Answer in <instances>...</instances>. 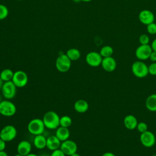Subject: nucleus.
<instances>
[{
  "label": "nucleus",
  "mask_w": 156,
  "mask_h": 156,
  "mask_svg": "<svg viewBox=\"0 0 156 156\" xmlns=\"http://www.w3.org/2000/svg\"><path fill=\"white\" fill-rule=\"evenodd\" d=\"M152 156H156V154H155V155H152Z\"/></svg>",
  "instance_id": "obj_46"
},
{
  "label": "nucleus",
  "mask_w": 156,
  "mask_h": 156,
  "mask_svg": "<svg viewBox=\"0 0 156 156\" xmlns=\"http://www.w3.org/2000/svg\"><path fill=\"white\" fill-rule=\"evenodd\" d=\"M71 66V60L66 54H62L58 56L55 61V67L61 73H66L69 70Z\"/></svg>",
  "instance_id": "obj_5"
},
{
  "label": "nucleus",
  "mask_w": 156,
  "mask_h": 156,
  "mask_svg": "<svg viewBox=\"0 0 156 156\" xmlns=\"http://www.w3.org/2000/svg\"><path fill=\"white\" fill-rule=\"evenodd\" d=\"M26 156H38V155H37V154H34V153H30V154H27V155H26Z\"/></svg>",
  "instance_id": "obj_39"
},
{
  "label": "nucleus",
  "mask_w": 156,
  "mask_h": 156,
  "mask_svg": "<svg viewBox=\"0 0 156 156\" xmlns=\"http://www.w3.org/2000/svg\"><path fill=\"white\" fill-rule=\"evenodd\" d=\"M14 156H23V155H21V154H15Z\"/></svg>",
  "instance_id": "obj_43"
},
{
  "label": "nucleus",
  "mask_w": 156,
  "mask_h": 156,
  "mask_svg": "<svg viewBox=\"0 0 156 156\" xmlns=\"http://www.w3.org/2000/svg\"><path fill=\"white\" fill-rule=\"evenodd\" d=\"M70 156H80V155L79 154H78L77 152H76V153H74L72 155H71Z\"/></svg>",
  "instance_id": "obj_40"
},
{
  "label": "nucleus",
  "mask_w": 156,
  "mask_h": 156,
  "mask_svg": "<svg viewBox=\"0 0 156 156\" xmlns=\"http://www.w3.org/2000/svg\"><path fill=\"white\" fill-rule=\"evenodd\" d=\"M136 129L141 133H143V132L147 130V125L144 122H138V124H137V126H136Z\"/></svg>",
  "instance_id": "obj_29"
},
{
  "label": "nucleus",
  "mask_w": 156,
  "mask_h": 156,
  "mask_svg": "<svg viewBox=\"0 0 156 156\" xmlns=\"http://www.w3.org/2000/svg\"><path fill=\"white\" fill-rule=\"evenodd\" d=\"M46 139L47 138L43 134L35 135L33 140V144L37 149H43L46 147Z\"/></svg>",
  "instance_id": "obj_20"
},
{
  "label": "nucleus",
  "mask_w": 156,
  "mask_h": 156,
  "mask_svg": "<svg viewBox=\"0 0 156 156\" xmlns=\"http://www.w3.org/2000/svg\"><path fill=\"white\" fill-rule=\"evenodd\" d=\"M146 30L148 34L151 35L156 34V24L154 22L146 26Z\"/></svg>",
  "instance_id": "obj_28"
},
{
  "label": "nucleus",
  "mask_w": 156,
  "mask_h": 156,
  "mask_svg": "<svg viewBox=\"0 0 156 156\" xmlns=\"http://www.w3.org/2000/svg\"><path fill=\"white\" fill-rule=\"evenodd\" d=\"M60 149L66 155L70 156L73 154L77 152V145L76 142L68 139L61 143Z\"/></svg>",
  "instance_id": "obj_12"
},
{
  "label": "nucleus",
  "mask_w": 156,
  "mask_h": 156,
  "mask_svg": "<svg viewBox=\"0 0 156 156\" xmlns=\"http://www.w3.org/2000/svg\"><path fill=\"white\" fill-rule=\"evenodd\" d=\"M55 135L61 142H63L69 139L70 136V132L68 128L59 126L57 129H56Z\"/></svg>",
  "instance_id": "obj_18"
},
{
  "label": "nucleus",
  "mask_w": 156,
  "mask_h": 156,
  "mask_svg": "<svg viewBox=\"0 0 156 156\" xmlns=\"http://www.w3.org/2000/svg\"><path fill=\"white\" fill-rule=\"evenodd\" d=\"M138 20L143 24L147 26L154 22L155 16L151 10L144 9L140 12L138 14Z\"/></svg>",
  "instance_id": "obj_13"
},
{
  "label": "nucleus",
  "mask_w": 156,
  "mask_h": 156,
  "mask_svg": "<svg viewBox=\"0 0 156 156\" xmlns=\"http://www.w3.org/2000/svg\"><path fill=\"white\" fill-rule=\"evenodd\" d=\"M138 121L136 118L133 115H128L124 119V125L125 127L130 130H134L136 128Z\"/></svg>",
  "instance_id": "obj_17"
},
{
  "label": "nucleus",
  "mask_w": 156,
  "mask_h": 156,
  "mask_svg": "<svg viewBox=\"0 0 156 156\" xmlns=\"http://www.w3.org/2000/svg\"><path fill=\"white\" fill-rule=\"evenodd\" d=\"M3 83H4V82L2 80V79L0 78V90H1V88H2V87L3 85Z\"/></svg>",
  "instance_id": "obj_38"
},
{
  "label": "nucleus",
  "mask_w": 156,
  "mask_h": 156,
  "mask_svg": "<svg viewBox=\"0 0 156 156\" xmlns=\"http://www.w3.org/2000/svg\"><path fill=\"white\" fill-rule=\"evenodd\" d=\"M140 140L143 146L146 147H151L155 144L156 138L152 132L147 130V131L141 133Z\"/></svg>",
  "instance_id": "obj_11"
},
{
  "label": "nucleus",
  "mask_w": 156,
  "mask_h": 156,
  "mask_svg": "<svg viewBox=\"0 0 156 156\" xmlns=\"http://www.w3.org/2000/svg\"><path fill=\"white\" fill-rule=\"evenodd\" d=\"M101 65L104 71L111 73L115 70L117 63L115 59L112 56L103 58Z\"/></svg>",
  "instance_id": "obj_14"
},
{
  "label": "nucleus",
  "mask_w": 156,
  "mask_h": 156,
  "mask_svg": "<svg viewBox=\"0 0 156 156\" xmlns=\"http://www.w3.org/2000/svg\"><path fill=\"white\" fill-rule=\"evenodd\" d=\"M16 112V107L10 100H2L0 103V114L5 117H11Z\"/></svg>",
  "instance_id": "obj_4"
},
{
  "label": "nucleus",
  "mask_w": 156,
  "mask_h": 156,
  "mask_svg": "<svg viewBox=\"0 0 156 156\" xmlns=\"http://www.w3.org/2000/svg\"><path fill=\"white\" fill-rule=\"evenodd\" d=\"M40 156H51V154H49L48 153H46V152H44V153L41 154Z\"/></svg>",
  "instance_id": "obj_37"
},
{
  "label": "nucleus",
  "mask_w": 156,
  "mask_h": 156,
  "mask_svg": "<svg viewBox=\"0 0 156 156\" xmlns=\"http://www.w3.org/2000/svg\"><path fill=\"white\" fill-rule=\"evenodd\" d=\"M0 156H8V154L5 151H0Z\"/></svg>",
  "instance_id": "obj_36"
},
{
  "label": "nucleus",
  "mask_w": 156,
  "mask_h": 156,
  "mask_svg": "<svg viewBox=\"0 0 156 156\" xmlns=\"http://www.w3.org/2000/svg\"><path fill=\"white\" fill-rule=\"evenodd\" d=\"M148 72L152 76H156V62H152L148 66Z\"/></svg>",
  "instance_id": "obj_30"
},
{
  "label": "nucleus",
  "mask_w": 156,
  "mask_h": 156,
  "mask_svg": "<svg viewBox=\"0 0 156 156\" xmlns=\"http://www.w3.org/2000/svg\"><path fill=\"white\" fill-rule=\"evenodd\" d=\"M61 141L55 135H51L46 139V147L50 151H54L60 149Z\"/></svg>",
  "instance_id": "obj_16"
},
{
  "label": "nucleus",
  "mask_w": 156,
  "mask_h": 156,
  "mask_svg": "<svg viewBox=\"0 0 156 156\" xmlns=\"http://www.w3.org/2000/svg\"><path fill=\"white\" fill-rule=\"evenodd\" d=\"M66 55L71 61H76L80 58L81 56L80 52L79 49L76 48H70L66 53Z\"/></svg>",
  "instance_id": "obj_23"
},
{
  "label": "nucleus",
  "mask_w": 156,
  "mask_h": 156,
  "mask_svg": "<svg viewBox=\"0 0 156 156\" xmlns=\"http://www.w3.org/2000/svg\"><path fill=\"white\" fill-rule=\"evenodd\" d=\"M2 96L1 95V94H0V103L2 102Z\"/></svg>",
  "instance_id": "obj_44"
},
{
  "label": "nucleus",
  "mask_w": 156,
  "mask_h": 156,
  "mask_svg": "<svg viewBox=\"0 0 156 156\" xmlns=\"http://www.w3.org/2000/svg\"><path fill=\"white\" fill-rule=\"evenodd\" d=\"M102 57L99 52L96 51L89 52L85 56L87 63L91 67H98L101 65Z\"/></svg>",
  "instance_id": "obj_10"
},
{
  "label": "nucleus",
  "mask_w": 156,
  "mask_h": 156,
  "mask_svg": "<svg viewBox=\"0 0 156 156\" xmlns=\"http://www.w3.org/2000/svg\"><path fill=\"white\" fill-rule=\"evenodd\" d=\"M146 107L151 112H156V94L149 95L145 102Z\"/></svg>",
  "instance_id": "obj_21"
},
{
  "label": "nucleus",
  "mask_w": 156,
  "mask_h": 156,
  "mask_svg": "<svg viewBox=\"0 0 156 156\" xmlns=\"http://www.w3.org/2000/svg\"><path fill=\"white\" fill-rule=\"evenodd\" d=\"M45 128L43 119L40 118L32 119L27 124L28 132L34 136L43 134Z\"/></svg>",
  "instance_id": "obj_2"
},
{
  "label": "nucleus",
  "mask_w": 156,
  "mask_h": 156,
  "mask_svg": "<svg viewBox=\"0 0 156 156\" xmlns=\"http://www.w3.org/2000/svg\"><path fill=\"white\" fill-rule=\"evenodd\" d=\"M5 141H4L2 139L0 138V151H4L6 147V144Z\"/></svg>",
  "instance_id": "obj_33"
},
{
  "label": "nucleus",
  "mask_w": 156,
  "mask_h": 156,
  "mask_svg": "<svg viewBox=\"0 0 156 156\" xmlns=\"http://www.w3.org/2000/svg\"><path fill=\"white\" fill-rule=\"evenodd\" d=\"M81 1H83V2H90L92 0H80Z\"/></svg>",
  "instance_id": "obj_41"
},
{
  "label": "nucleus",
  "mask_w": 156,
  "mask_h": 156,
  "mask_svg": "<svg viewBox=\"0 0 156 156\" xmlns=\"http://www.w3.org/2000/svg\"><path fill=\"white\" fill-rule=\"evenodd\" d=\"M51 156H66V155L60 149H58L52 151Z\"/></svg>",
  "instance_id": "obj_31"
},
{
  "label": "nucleus",
  "mask_w": 156,
  "mask_h": 156,
  "mask_svg": "<svg viewBox=\"0 0 156 156\" xmlns=\"http://www.w3.org/2000/svg\"><path fill=\"white\" fill-rule=\"evenodd\" d=\"M16 1H23V0H16Z\"/></svg>",
  "instance_id": "obj_45"
},
{
  "label": "nucleus",
  "mask_w": 156,
  "mask_h": 156,
  "mask_svg": "<svg viewBox=\"0 0 156 156\" xmlns=\"http://www.w3.org/2000/svg\"><path fill=\"white\" fill-rule=\"evenodd\" d=\"M89 108L88 103L83 99H79L76 101L74 104V109L79 113L86 112Z\"/></svg>",
  "instance_id": "obj_19"
},
{
  "label": "nucleus",
  "mask_w": 156,
  "mask_h": 156,
  "mask_svg": "<svg viewBox=\"0 0 156 156\" xmlns=\"http://www.w3.org/2000/svg\"><path fill=\"white\" fill-rule=\"evenodd\" d=\"M16 150L18 154L26 156L31 152L32 145L29 141L27 140H22L18 143Z\"/></svg>",
  "instance_id": "obj_15"
},
{
  "label": "nucleus",
  "mask_w": 156,
  "mask_h": 156,
  "mask_svg": "<svg viewBox=\"0 0 156 156\" xmlns=\"http://www.w3.org/2000/svg\"><path fill=\"white\" fill-rule=\"evenodd\" d=\"M149 59L152 62H156V51H152L149 57Z\"/></svg>",
  "instance_id": "obj_32"
},
{
  "label": "nucleus",
  "mask_w": 156,
  "mask_h": 156,
  "mask_svg": "<svg viewBox=\"0 0 156 156\" xmlns=\"http://www.w3.org/2000/svg\"><path fill=\"white\" fill-rule=\"evenodd\" d=\"M60 116L54 111L47 112L43 117V121L46 128L54 130L60 126Z\"/></svg>",
  "instance_id": "obj_1"
},
{
  "label": "nucleus",
  "mask_w": 156,
  "mask_h": 156,
  "mask_svg": "<svg viewBox=\"0 0 156 156\" xmlns=\"http://www.w3.org/2000/svg\"><path fill=\"white\" fill-rule=\"evenodd\" d=\"M74 2H80L81 1L80 0H73Z\"/></svg>",
  "instance_id": "obj_42"
},
{
  "label": "nucleus",
  "mask_w": 156,
  "mask_h": 156,
  "mask_svg": "<svg viewBox=\"0 0 156 156\" xmlns=\"http://www.w3.org/2000/svg\"><path fill=\"white\" fill-rule=\"evenodd\" d=\"M72 124V119L69 116L64 115L60 118V126L68 128Z\"/></svg>",
  "instance_id": "obj_25"
},
{
  "label": "nucleus",
  "mask_w": 156,
  "mask_h": 156,
  "mask_svg": "<svg viewBox=\"0 0 156 156\" xmlns=\"http://www.w3.org/2000/svg\"><path fill=\"white\" fill-rule=\"evenodd\" d=\"M0 138H1V133H0Z\"/></svg>",
  "instance_id": "obj_47"
},
{
  "label": "nucleus",
  "mask_w": 156,
  "mask_h": 156,
  "mask_svg": "<svg viewBox=\"0 0 156 156\" xmlns=\"http://www.w3.org/2000/svg\"><path fill=\"white\" fill-rule=\"evenodd\" d=\"M12 81L17 88H23L28 83V76L24 71L18 70L14 72Z\"/></svg>",
  "instance_id": "obj_8"
},
{
  "label": "nucleus",
  "mask_w": 156,
  "mask_h": 156,
  "mask_svg": "<svg viewBox=\"0 0 156 156\" xmlns=\"http://www.w3.org/2000/svg\"><path fill=\"white\" fill-rule=\"evenodd\" d=\"M102 156H116V155L113 153H112V152H107L104 153Z\"/></svg>",
  "instance_id": "obj_35"
},
{
  "label": "nucleus",
  "mask_w": 156,
  "mask_h": 156,
  "mask_svg": "<svg viewBox=\"0 0 156 156\" xmlns=\"http://www.w3.org/2000/svg\"><path fill=\"white\" fill-rule=\"evenodd\" d=\"M131 68L133 74L138 78L146 77L149 74L148 66L141 60L133 62Z\"/></svg>",
  "instance_id": "obj_3"
},
{
  "label": "nucleus",
  "mask_w": 156,
  "mask_h": 156,
  "mask_svg": "<svg viewBox=\"0 0 156 156\" xmlns=\"http://www.w3.org/2000/svg\"><path fill=\"white\" fill-rule=\"evenodd\" d=\"M138 41L140 44H149L150 38L147 34H143L140 35L138 38Z\"/></svg>",
  "instance_id": "obj_27"
},
{
  "label": "nucleus",
  "mask_w": 156,
  "mask_h": 156,
  "mask_svg": "<svg viewBox=\"0 0 156 156\" xmlns=\"http://www.w3.org/2000/svg\"><path fill=\"white\" fill-rule=\"evenodd\" d=\"M9 15V9L6 5L0 4V20L5 19Z\"/></svg>",
  "instance_id": "obj_26"
},
{
  "label": "nucleus",
  "mask_w": 156,
  "mask_h": 156,
  "mask_svg": "<svg viewBox=\"0 0 156 156\" xmlns=\"http://www.w3.org/2000/svg\"><path fill=\"white\" fill-rule=\"evenodd\" d=\"M16 88L17 87L12 80L4 82L1 88V92L3 97L5 99H12L15 98L16 94Z\"/></svg>",
  "instance_id": "obj_6"
},
{
  "label": "nucleus",
  "mask_w": 156,
  "mask_h": 156,
  "mask_svg": "<svg viewBox=\"0 0 156 156\" xmlns=\"http://www.w3.org/2000/svg\"><path fill=\"white\" fill-rule=\"evenodd\" d=\"M152 51L149 44H140L135 50V56L139 60H146L149 58Z\"/></svg>",
  "instance_id": "obj_9"
},
{
  "label": "nucleus",
  "mask_w": 156,
  "mask_h": 156,
  "mask_svg": "<svg viewBox=\"0 0 156 156\" xmlns=\"http://www.w3.org/2000/svg\"><path fill=\"white\" fill-rule=\"evenodd\" d=\"M151 46V48H152V51H156V38H155V39L152 41Z\"/></svg>",
  "instance_id": "obj_34"
},
{
  "label": "nucleus",
  "mask_w": 156,
  "mask_h": 156,
  "mask_svg": "<svg viewBox=\"0 0 156 156\" xmlns=\"http://www.w3.org/2000/svg\"><path fill=\"white\" fill-rule=\"evenodd\" d=\"M99 53L102 58L112 57L113 54V49L109 45H105L101 48Z\"/></svg>",
  "instance_id": "obj_24"
},
{
  "label": "nucleus",
  "mask_w": 156,
  "mask_h": 156,
  "mask_svg": "<svg viewBox=\"0 0 156 156\" xmlns=\"http://www.w3.org/2000/svg\"><path fill=\"white\" fill-rule=\"evenodd\" d=\"M1 138L5 142H9L13 140L17 135V130L10 124L4 126L0 131Z\"/></svg>",
  "instance_id": "obj_7"
},
{
  "label": "nucleus",
  "mask_w": 156,
  "mask_h": 156,
  "mask_svg": "<svg viewBox=\"0 0 156 156\" xmlns=\"http://www.w3.org/2000/svg\"><path fill=\"white\" fill-rule=\"evenodd\" d=\"M14 72L9 68H5L2 70L0 73V78L4 82L11 81L13 76Z\"/></svg>",
  "instance_id": "obj_22"
}]
</instances>
